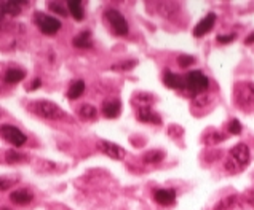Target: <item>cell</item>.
Wrapping results in <instances>:
<instances>
[{
	"label": "cell",
	"instance_id": "8",
	"mask_svg": "<svg viewBox=\"0 0 254 210\" xmlns=\"http://www.w3.org/2000/svg\"><path fill=\"white\" fill-rule=\"evenodd\" d=\"M98 148L104 153V155H107L109 158L112 159H117V161H120V159L125 158V150L122 148L120 145L113 143V142H109V140H99L98 142Z\"/></svg>",
	"mask_w": 254,
	"mask_h": 210
},
{
	"label": "cell",
	"instance_id": "27",
	"mask_svg": "<svg viewBox=\"0 0 254 210\" xmlns=\"http://www.w3.org/2000/svg\"><path fill=\"white\" fill-rule=\"evenodd\" d=\"M48 8L52 10L53 13H56V15H59V16H67L69 15V11L64 8V5L59 3V2H48Z\"/></svg>",
	"mask_w": 254,
	"mask_h": 210
},
{
	"label": "cell",
	"instance_id": "15",
	"mask_svg": "<svg viewBox=\"0 0 254 210\" xmlns=\"http://www.w3.org/2000/svg\"><path fill=\"white\" fill-rule=\"evenodd\" d=\"M120 112H122L120 100H106L103 104V113L106 118H117Z\"/></svg>",
	"mask_w": 254,
	"mask_h": 210
},
{
	"label": "cell",
	"instance_id": "14",
	"mask_svg": "<svg viewBox=\"0 0 254 210\" xmlns=\"http://www.w3.org/2000/svg\"><path fill=\"white\" fill-rule=\"evenodd\" d=\"M10 199H11V202L24 206V204H29L34 199V194L30 193L29 189H16V191H11L10 193Z\"/></svg>",
	"mask_w": 254,
	"mask_h": 210
},
{
	"label": "cell",
	"instance_id": "2",
	"mask_svg": "<svg viewBox=\"0 0 254 210\" xmlns=\"http://www.w3.org/2000/svg\"><path fill=\"white\" fill-rule=\"evenodd\" d=\"M233 100L240 110L251 112L254 110V83L238 81L233 86Z\"/></svg>",
	"mask_w": 254,
	"mask_h": 210
},
{
	"label": "cell",
	"instance_id": "7",
	"mask_svg": "<svg viewBox=\"0 0 254 210\" xmlns=\"http://www.w3.org/2000/svg\"><path fill=\"white\" fill-rule=\"evenodd\" d=\"M104 16L107 19V23L111 24L112 30L115 32L117 35H126V34H128V30H130L128 23H126L125 16L118 10H113V8L107 10Z\"/></svg>",
	"mask_w": 254,
	"mask_h": 210
},
{
	"label": "cell",
	"instance_id": "12",
	"mask_svg": "<svg viewBox=\"0 0 254 210\" xmlns=\"http://www.w3.org/2000/svg\"><path fill=\"white\" fill-rule=\"evenodd\" d=\"M163 83L168 88H171V89H184V86H186L184 76L169 72V70H167V72H165V75H163Z\"/></svg>",
	"mask_w": 254,
	"mask_h": 210
},
{
	"label": "cell",
	"instance_id": "34",
	"mask_svg": "<svg viewBox=\"0 0 254 210\" xmlns=\"http://www.w3.org/2000/svg\"><path fill=\"white\" fill-rule=\"evenodd\" d=\"M5 18H7V15H5V11H3V2H0V23H3Z\"/></svg>",
	"mask_w": 254,
	"mask_h": 210
},
{
	"label": "cell",
	"instance_id": "18",
	"mask_svg": "<svg viewBox=\"0 0 254 210\" xmlns=\"http://www.w3.org/2000/svg\"><path fill=\"white\" fill-rule=\"evenodd\" d=\"M74 43V47H77V48H82V49H86V48H91L93 47V42H91V34L88 30H84V32H80V34L77 35L72 40Z\"/></svg>",
	"mask_w": 254,
	"mask_h": 210
},
{
	"label": "cell",
	"instance_id": "36",
	"mask_svg": "<svg viewBox=\"0 0 254 210\" xmlns=\"http://www.w3.org/2000/svg\"><path fill=\"white\" fill-rule=\"evenodd\" d=\"M40 83H42V81H40L39 78H37V80H34V81H32V85H30V91H34V89H37V88H39V86H40Z\"/></svg>",
	"mask_w": 254,
	"mask_h": 210
},
{
	"label": "cell",
	"instance_id": "5",
	"mask_svg": "<svg viewBox=\"0 0 254 210\" xmlns=\"http://www.w3.org/2000/svg\"><path fill=\"white\" fill-rule=\"evenodd\" d=\"M34 23L39 27V30L45 35H55L56 32L61 29V21L50 15H45L42 11H35L34 15Z\"/></svg>",
	"mask_w": 254,
	"mask_h": 210
},
{
	"label": "cell",
	"instance_id": "37",
	"mask_svg": "<svg viewBox=\"0 0 254 210\" xmlns=\"http://www.w3.org/2000/svg\"><path fill=\"white\" fill-rule=\"evenodd\" d=\"M2 210H10V209H2Z\"/></svg>",
	"mask_w": 254,
	"mask_h": 210
},
{
	"label": "cell",
	"instance_id": "19",
	"mask_svg": "<svg viewBox=\"0 0 254 210\" xmlns=\"http://www.w3.org/2000/svg\"><path fill=\"white\" fill-rule=\"evenodd\" d=\"M165 159V153L162 150H150L147 153H144L142 156V161L145 164H157V163H162Z\"/></svg>",
	"mask_w": 254,
	"mask_h": 210
},
{
	"label": "cell",
	"instance_id": "30",
	"mask_svg": "<svg viewBox=\"0 0 254 210\" xmlns=\"http://www.w3.org/2000/svg\"><path fill=\"white\" fill-rule=\"evenodd\" d=\"M177 62H179L181 67H189L190 64L195 62V57L194 56H187V54H181L179 57H177Z\"/></svg>",
	"mask_w": 254,
	"mask_h": 210
},
{
	"label": "cell",
	"instance_id": "28",
	"mask_svg": "<svg viewBox=\"0 0 254 210\" xmlns=\"http://www.w3.org/2000/svg\"><path fill=\"white\" fill-rule=\"evenodd\" d=\"M228 132L232 134V136H240L241 134V123L238 119H232L230 123H228Z\"/></svg>",
	"mask_w": 254,
	"mask_h": 210
},
{
	"label": "cell",
	"instance_id": "29",
	"mask_svg": "<svg viewBox=\"0 0 254 210\" xmlns=\"http://www.w3.org/2000/svg\"><path fill=\"white\" fill-rule=\"evenodd\" d=\"M5 159H7V163H18V161H24L26 158H24L21 153H18V151H7Z\"/></svg>",
	"mask_w": 254,
	"mask_h": 210
},
{
	"label": "cell",
	"instance_id": "6",
	"mask_svg": "<svg viewBox=\"0 0 254 210\" xmlns=\"http://www.w3.org/2000/svg\"><path fill=\"white\" fill-rule=\"evenodd\" d=\"M0 137H2L5 142L11 143L13 146H23L24 143L28 142L26 134L18 129L16 126H11V124H2V126H0Z\"/></svg>",
	"mask_w": 254,
	"mask_h": 210
},
{
	"label": "cell",
	"instance_id": "3",
	"mask_svg": "<svg viewBox=\"0 0 254 210\" xmlns=\"http://www.w3.org/2000/svg\"><path fill=\"white\" fill-rule=\"evenodd\" d=\"M28 108L30 113L45 119H62L66 115L64 110L52 100H34L28 105Z\"/></svg>",
	"mask_w": 254,
	"mask_h": 210
},
{
	"label": "cell",
	"instance_id": "25",
	"mask_svg": "<svg viewBox=\"0 0 254 210\" xmlns=\"http://www.w3.org/2000/svg\"><path fill=\"white\" fill-rule=\"evenodd\" d=\"M135 102L138 104V108H141V107H150V104L154 102V97H152V95L147 94V93H138L136 97H135Z\"/></svg>",
	"mask_w": 254,
	"mask_h": 210
},
{
	"label": "cell",
	"instance_id": "11",
	"mask_svg": "<svg viewBox=\"0 0 254 210\" xmlns=\"http://www.w3.org/2000/svg\"><path fill=\"white\" fill-rule=\"evenodd\" d=\"M154 199L160 204V206H171L176 201V191L173 188H162L155 189Z\"/></svg>",
	"mask_w": 254,
	"mask_h": 210
},
{
	"label": "cell",
	"instance_id": "32",
	"mask_svg": "<svg viewBox=\"0 0 254 210\" xmlns=\"http://www.w3.org/2000/svg\"><path fill=\"white\" fill-rule=\"evenodd\" d=\"M235 34H230V35H219L218 37V42L219 43H222V45H226V43H232L233 40H235Z\"/></svg>",
	"mask_w": 254,
	"mask_h": 210
},
{
	"label": "cell",
	"instance_id": "23",
	"mask_svg": "<svg viewBox=\"0 0 254 210\" xmlns=\"http://www.w3.org/2000/svg\"><path fill=\"white\" fill-rule=\"evenodd\" d=\"M79 115H80V118H82V119H85V121H91V119L96 118L98 112H96V108H94L93 105H90V104H84V105L80 107Z\"/></svg>",
	"mask_w": 254,
	"mask_h": 210
},
{
	"label": "cell",
	"instance_id": "9",
	"mask_svg": "<svg viewBox=\"0 0 254 210\" xmlns=\"http://www.w3.org/2000/svg\"><path fill=\"white\" fill-rule=\"evenodd\" d=\"M216 19H218V16H216L214 13H209V15H206V16L203 18L201 21L194 27V35H195V37H203V35H206L208 32L214 27Z\"/></svg>",
	"mask_w": 254,
	"mask_h": 210
},
{
	"label": "cell",
	"instance_id": "21",
	"mask_svg": "<svg viewBox=\"0 0 254 210\" xmlns=\"http://www.w3.org/2000/svg\"><path fill=\"white\" fill-rule=\"evenodd\" d=\"M238 201V196H226L224 199H221L218 204L214 206V210H232L235 207V204Z\"/></svg>",
	"mask_w": 254,
	"mask_h": 210
},
{
	"label": "cell",
	"instance_id": "33",
	"mask_svg": "<svg viewBox=\"0 0 254 210\" xmlns=\"http://www.w3.org/2000/svg\"><path fill=\"white\" fill-rule=\"evenodd\" d=\"M245 199H246V202L250 204L251 207H254V189H250L246 193V196H245Z\"/></svg>",
	"mask_w": 254,
	"mask_h": 210
},
{
	"label": "cell",
	"instance_id": "4",
	"mask_svg": "<svg viewBox=\"0 0 254 210\" xmlns=\"http://www.w3.org/2000/svg\"><path fill=\"white\" fill-rule=\"evenodd\" d=\"M184 81H186L184 89H186L189 94H192L194 97L205 94L209 86L208 76L203 72H200V70H192V72H189L186 76H184Z\"/></svg>",
	"mask_w": 254,
	"mask_h": 210
},
{
	"label": "cell",
	"instance_id": "1",
	"mask_svg": "<svg viewBox=\"0 0 254 210\" xmlns=\"http://www.w3.org/2000/svg\"><path fill=\"white\" fill-rule=\"evenodd\" d=\"M251 159V153H250V146L246 143H237L230 150V155L228 159L226 161V170L232 172V174H237V172L243 170L248 163Z\"/></svg>",
	"mask_w": 254,
	"mask_h": 210
},
{
	"label": "cell",
	"instance_id": "24",
	"mask_svg": "<svg viewBox=\"0 0 254 210\" xmlns=\"http://www.w3.org/2000/svg\"><path fill=\"white\" fill-rule=\"evenodd\" d=\"M203 140H205V143H208V145H216V143H219V142H224L226 136H224V134L218 132V131H209V132L205 134Z\"/></svg>",
	"mask_w": 254,
	"mask_h": 210
},
{
	"label": "cell",
	"instance_id": "20",
	"mask_svg": "<svg viewBox=\"0 0 254 210\" xmlns=\"http://www.w3.org/2000/svg\"><path fill=\"white\" fill-rule=\"evenodd\" d=\"M84 93H85V81L77 80V81L72 83L71 88H69L67 97H69V99H79Z\"/></svg>",
	"mask_w": 254,
	"mask_h": 210
},
{
	"label": "cell",
	"instance_id": "26",
	"mask_svg": "<svg viewBox=\"0 0 254 210\" xmlns=\"http://www.w3.org/2000/svg\"><path fill=\"white\" fill-rule=\"evenodd\" d=\"M136 66H138V61L136 59H131V61H123V62L113 64L112 70H118V72H128V70L135 69Z\"/></svg>",
	"mask_w": 254,
	"mask_h": 210
},
{
	"label": "cell",
	"instance_id": "16",
	"mask_svg": "<svg viewBox=\"0 0 254 210\" xmlns=\"http://www.w3.org/2000/svg\"><path fill=\"white\" fill-rule=\"evenodd\" d=\"M157 11L165 18H173L179 13V6L173 2H160L157 3Z\"/></svg>",
	"mask_w": 254,
	"mask_h": 210
},
{
	"label": "cell",
	"instance_id": "31",
	"mask_svg": "<svg viewBox=\"0 0 254 210\" xmlns=\"http://www.w3.org/2000/svg\"><path fill=\"white\" fill-rule=\"evenodd\" d=\"M15 183H16V178H11V180H10V178L2 177V178H0V191H7V189H10Z\"/></svg>",
	"mask_w": 254,
	"mask_h": 210
},
{
	"label": "cell",
	"instance_id": "17",
	"mask_svg": "<svg viewBox=\"0 0 254 210\" xmlns=\"http://www.w3.org/2000/svg\"><path fill=\"white\" fill-rule=\"evenodd\" d=\"M67 11L74 16V19L82 21L85 18V11H84V3L80 0H69L67 2Z\"/></svg>",
	"mask_w": 254,
	"mask_h": 210
},
{
	"label": "cell",
	"instance_id": "35",
	"mask_svg": "<svg viewBox=\"0 0 254 210\" xmlns=\"http://www.w3.org/2000/svg\"><path fill=\"white\" fill-rule=\"evenodd\" d=\"M245 43H246V45H253V43H254V32H251V34L246 37Z\"/></svg>",
	"mask_w": 254,
	"mask_h": 210
},
{
	"label": "cell",
	"instance_id": "10",
	"mask_svg": "<svg viewBox=\"0 0 254 210\" xmlns=\"http://www.w3.org/2000/svg\"><path fill=\"white\" fill-rule=\"evenodd\" d=\"M136 118H138V121H142V123H150V124H160L162 123L160 115L152 110L150 107H141V108H138Z\"/></svg>",
	"mask_w": 254,
	"mask_h": 210
},
{
	"label": "cell",
	"instance_id": "22",
	"mask_svg": "<svg viewBox=\"0 0 254 210\" xmlns=\"http://www.w3.org/2000/svg\"><path fill=\"white\" fill-rule=\"evenodd\" d=\"M24 75L26 73H24V70L21 69H8L7 73H5V81L15 85V83H20L24 78Z\"/></svg>",
	"mask_w": 254,
	"mask_h": 210
},
{
	"label": "cell",
	"instance_id": "13",
	"mask_svg": "<svg viewBox=\"0 0 254 210\" xmlns=\"http://www.w3.org/2000/svg\"><path fill=\"white\" fill-rule=\"evenodd\" d=\"M24 6H28V2H23V0H10V2H3V11L7 16H18L23 11Z\"/></svg>",
	"mask_w": 254,
	"mask_h": 210
}]
</instances>
